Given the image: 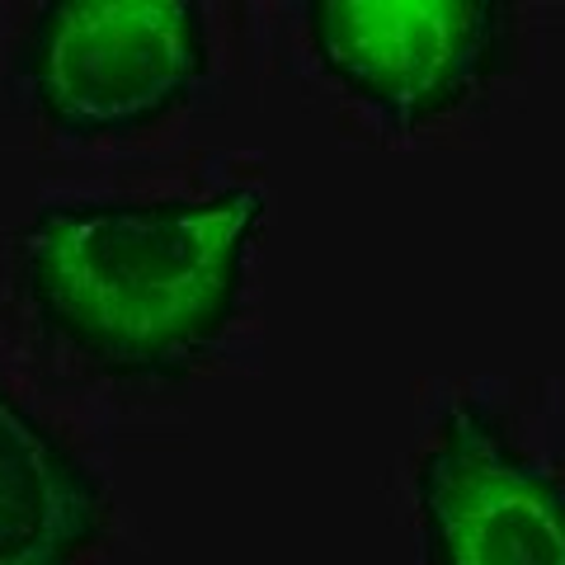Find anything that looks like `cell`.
I'll return each instance as SVG.
<instances>
[{
	"label": "cell",
	"instance_id": "6da1fadb",
	"mask_svg": "<svg viewBox=\"0 0 565 565\" xmlns=\"http://www.w3.org/2000/svg\"><path fill=\"white\" fill-rule=\"evenodd\" d=\"M264 193L47 203L14 236L29 316L109 377H189L226 334Z\"/></svg>",
	"mask_w": 565,
	"mask_h": 565
},
{
	"label": "cell",
	"instance_id": "7a4b0ae2",
	"mask_svg": "<svg viewBox=\"0 0 565 565\" xmlns=\"http://www.w3.org/2000/svg\"><path fill=\"white\" fill-rule=\"evenodd\" d=\"M203 76L207 29L189 0H52L14 52L29 109L71 141L147 132Z\"/></svg>",
	"mask_w": 565,
	"mask_h": 565
},
{
	"label": "cell",
	"instance_id": "3957f363",
	"mask_svg": "<svg viewBox=\"0 0 565 565\" xmlns=\"http://www.w3.org/2000/svg\"><path fill=\"white\" fill-rule=\"evenodd\" d=\"M307 33L353 99L411 132L500 76L514 20L500 0H311Z\"/></svg>",
	"mask_w": 565,
	"mask_h": 565
},
{
	"label": "cell",
	"instance_id": "277c9868",
	"mask_svg": "<svg viewBox=\"0 0 565 565\" xmlns=\"http://www.w3.org/2000/svg\"><path fill=\"white\" fill-rule=\"evenodd\" d=\"M415 494L429 565H565V481L476 401L438 419Z\"/></svg>",
	"mask_w": 565,
	"mask_h": 565
},
{
	"label": "cell",
	"instance_id": "5b68a950",
	"mask_svg": "<svg viewBox=\"0 0 565 565\" xmlns=\"http://www.w3.org/2000/svg\"><path fill=\"white\" fill-rule=\"evenodd\" d=\"M104 533L99 476L0 377V565H85Z\"/></svg>",
	"mask_w": 565,
	"mask_h": 565
}]
</instances>
